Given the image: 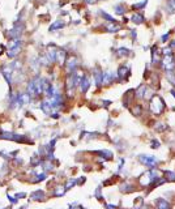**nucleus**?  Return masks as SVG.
<instances>
[{"label": "nucleus", "instance_id": "6e6552de", "mask_svg": "<svg viewBox=\"0 0 175 209\" xmlns=\"http://www.w3.org/2000/svg\"><path fill=\"white\" fill-rule=\"evenodd\" d=\"M114 80V75L113 72L107 71L105 72V73H102V84H105V85H108V84H111Z\"/></svg>", "mask_w": 175, "mask_h": 209}, {"label": "nucleus", "instance_id": "ea45409f", "mask_svg": "<svg viewBox=\"0 0 175 209\" xmlns=\"http://www.w3.org/2000/svg\"><path fill=\"white\" fill-rule=\"evenodd\" d=\"M167 37H169V34H165L164 37H162V41H166V39H167Z\"/></svg>", "mask_w": 175, "mask_h": 209}, {"label": "nucleus", "instance_id": "f3484780", "mask_svg": "<svg viewBox=\"0 0 175 209\" xmlns=\"http://www.w3.org/2000/svg\"><path fill=\"white\" fill-rule=\"evenodd\" d=\"M67 67H68L69 71H73V69L77 67V59L76 57H71V59L67 62Z\"/></svg>", "mask_w": 175, "mask_h": 209}, {"label": "nucleus", "instance_id": "4c0bfd02", "mask_svg": "<svg viewBox=\"0 0 175 209\" xmlns=\"http://www.w3.org/2000/svg\"><path fill=\"white\" fill-rule=\"evenodd\" d=\"M16 198H17V199H19V198H25V193H17Z\"/></svg>", "mask_w": 175, "mask_h": 209}, {"label": "nucleus", "instance_id": "f03ea898", "mask_svg": "<svg viewBox=\"0 0 175 209\" xmlns=\"http://www.w3.org/2000/svg\"><path fill=\"white\" fill-rule=\"evenodd\" d=\"M162 67L166 72H170L174 71L175 68V59L173 56V54H166L164 56V60H162Z\"/></svg>", "mask_w": 175, "mask_h": 209}, {"label": "nucleus", "instance_id": "f8f14e48", "mask_svg": "<svg viewBox=\"0 0 175 209\" xmlns=\"http://www.w3.org/2000/svg\"><path fill=\"white\" fill-rule=\"evenodd\" d=\"M67 60V52L64 50H58V55H56V62H59L60 64H64Z\"/></svg>", "mask_w": 175, "mask_h": 209}, {"label": "nucleus", "instance_id": "f704fd0d", "mask_svg": "<svg viewBox=\"0 0 175 209\" xmlns=\"http://www.w3.org/2000/svg\"><path fill=\"white\" fill-rule=\"evenodd\" d=\"M8 199H9V201H11V203H17V200H19V199L16 198V196H14V198H12L11 195H8Z\"/></svg>", "mask_w": 175, "mask_h": 209}, {"label": "nucleus", "instance_id": "79ce46f5", "mask_svg": "<svg viewBox=\"0 0 175 209\" xmlns=\"http://www.w3.org/2000/svg\"><path fill=\"white\" fill-rule=\"evenodd\" d=\"M171 94L174 96V98H175V90H171Z\"/></svg>", "mask_w": 175, "mask_h": 209}, {"label": "nucleus", "instance_id": "9d476101", "mask_svg": "<svg viewBox=\"0 0 175 209\" xmlns=\"http://www.w3.org/2000/svg\"><path fill=\"white\" fill-rule=\"evenodd\" d=\"M41 108H42V111H43L44 114H51L52 113V106H51V103H50V101L47 99V101H43L41 103Z\"/></svg>", "mask_w": 175, "mask_h": 209}, {"label": "nucleus", "instance_id": "72a5a7b5", "mask_svg": "<svg viewBox=\"0 0 175 209\" xmlns=\"http://www.w3.org/2000/svg\"><path fill=\"white\" fill-rule=\"evenodd\" d=\"M39 162V157H38V154H34V156L32 157V163L34 165V163H38Z\"/></svg>", "mask_w": 175, "mask_h": 209}, {"label": "nucleus", "instance_id": "58836bf2", "mask_svg": "<svg viewBox=\"0 0 175 209\" xmlns=\"http://www.w3.org/2000/svg\"><path fill=\"white\" fill-rule=\"evenodd\" d=\"M95 195H97V196H101V188H98L97 191H95Z\"/></svg>", "mask_w": 175, "mask_h": 209}, {"label": "nucleus", "instance_id": "b1692460", "mask_svg": "<svg viewBox=\"0 0 175 209\" xmlns=\"http://www.w3.org/2000/svg\"><path fill=\"white\" fill-rule=\"evenodd\" d=\"M167 80L170 81L171 84L175 86V73H174V71H170V72H167Z\"/></svg>", "mask_w": 175, "mask_h": 209}, {"label": "nucleus", "instance_id": "2eb2a0df", "mask_svg": "<svg viewBox=\"0 0 175 209\" xmlns=\"http://www.w3.org/2000/svg\"><path fill=\"white\" fill-rule=\"evenodd\" d=\"M32 199H33V200H38V201L43 200V199H44L43 191H35V192H33V193H32Z\"/></svg>", "mask_w": 175, "mask_h": 209}, {"label": "nucleus", "instance_id": "39448f33", "mask_svg": "<svg viewBox=\"0 0 175 209\" xmlns=\"http://www.w3.org/2000/svg\"><path fill=\"white\" fill-rule=\"evenodd\" d=\"M1 73H3V76H4V78L7 80V83L9 84V85H12V76H13V69L11 68V67H3V69H1Z\"/></svg>", "mask_w": 175, "mask_h": 209}, {"label": "nucleus", "instance_id": "4be33fe9", "mask_svg": "<svg viewBox=\"0 0 175 209\" xmlns=\"http://www.w3.org/2000/svg\"><path fill=\"white\" fill-rule=\"evenodd\" d=\"M157 207H158V208H169V207H170V204H169L167 201H165V200L159 199L158 201H157Z\"/></svg>", "mask_w": 175, "mask_h": 209}, {"label": "nucleus", "instance_id": "c756f323", "mask_svg": "<svg viewBox=\"0 0 175 209\" xmlns=\"http://www.w3.org/2000/svg\"><path fill=\"white\" fill-rule=\"evenodd\" d=\"M101 154H103L105 158H113V153H111L110 150H102Z\"/></svg>", "mask_w": 175, "mask_h": 209}, {"label": "nucleus", "instance_id": "dca6fc26", "mask_svg": "<svg viewBox=\"0 0 175 209\" xmlns=\"http://www.w3.org/2000/svg\"><path fill=\"white\" fill-rule=\"evenodd\" d=\"M63 26H64V22H63L62 20H58L55 21V22L52 24V25L50 26V32H54V30H58V29H62Z\"/></svg>", "mask_w": 175, "mask_h": 209}, {"label": "nucleus", "instance_id": "f257e3e1", "mask_svg": "<svg viewBox=\"0 0 175 209\" xmlns=\"http://www.w3.org/2000/svg\"><path fill=\"white\" fill-rule=\"evenodd\" d=\"M165 108V102L159 96H154L150 101V110L154 114H161Z\"/></svg>", "mask_w": 175, "mask_h": 209}, {"label": "nucleus", "instance_id": "7c9ffc66", "mask_svg": "<svg viewBox=\"0 0 175 209\" xmlns=\"http://www.w3.org/2000/svg\"><path fill=\"white\" fill-rule=\"evenodd\" d=\"M11 68L14 69V71H16V69H20V68H21V63H20V62H13V63L11 64Z\"/></svg>", "mask_w": 175, "mask_h": 209}, {"label": "nucleus", "instance_id": "bb28decb", "mask_svg": "<svg viewBox=\"0 0 175 209\" xmlns=\"http://www.w3.org/2000/svg\"><path fill=\"white\" fill-rule=\"evenodd\" d=\"M167 8L170 12H175V0H167Z\"/></svg>", "mask_w": 175, "mask_h": 209}, {"label": "nucleus", "instance_id": "e433bc0d", "mask_svg": "<svg viewBox=\"0 0 175 209\" xmlns=\"http://www.w3.org/2000/svg\"><path fill=\"white\" fill-rule=\"evenodd\" d=\"M85 1L88 3V4H94V3L97 1V0H85Z\"/></svg>", "mask_w": 175, "mask_h": 209}, {"label": "nucleus", "instance_id": "aec40b11", "mask_svg": "<svg viewBox=\"0 0 175 209\" xmlns=\"http://www.w3.org/2000/svg\"><path fill=\"white\" fill-rule=\"evenodd\" d=\"M131 20L133 21L135 24H141V22H144V17L141 16V14H138V13H136V14H133V16L131 17Z\"/></svg>", "mask_w": 175, "mask_h": 209}, {"label": "nucleus", "instance_id": "393cba45", "mask_svg": "<svg viewBox=\"0 0 175 209\" xmlns=\"http://www.w3.org/2000/svg\"><path fill=\"white\" fill-rule=\"evenodd\" d=\"M32 69L33 71H38V67H39V59H37V57H35V59H32Z\"/></svg>", "mask_w": 175, "mask_h": 209}, {"label": "nucleus", "instance_id": "4468645a", "mask_svg": "<svg viewBox=\"0 0 175 209\" xmlns=\"http://www.w3.org/2000/svg\"><path fill=\"white\" fill-rule=\"evenodd\" d=\"M94 81H95V85H101L102 84V73H101V71H99V69H95L94 71Z\"/></svg>", "mask_w": 175, "mask_h": 209}, {"label": "nucleus", "instance_id": "423d86ee", "mask_svg": "<svg viewBox=\"0 0 175 209\" xmlns=\"http://www.w3.org/2000/svg\"><path fill=\"white\" fill-rule=\"evenodd\" d=\"M56 55H58V48L54 47V46H50L46 51V56L47 59L50 60V63L52 62H56Z\"/></svg>", "mask_w": 175, "mask_h": 209}, {"label": "nucleus", "instance_id": "0eeeda50", "mask_svg": "<svg viewBox=\"0 0 175 209\" xmlns=\"http://www.w3.org/2000/svg\"><path fill=\"white\" fill-rule=\"evenodd\" d=\"M22 30H24V25L22 24H17L14 25V28L9 30V37L12 38H19L21 34H22Z\"/></svg>", "mask_w": 175, "mask_h": 209}, {"label": "nucleus", "instance_id": "412c9836", "mask_svg": "<svg viewBox=\"0 0 175 209\" xmlns=\"http://www.w3.org/2000/svg\"><path fill=\"white\" fill-rule=\"evenodd\" d=\"M145 93H146V86H145V85H141V86L136 90V96H137V97H141V98L145 96Z\"/></svg>", "mask_w": 175, "mask_h": 209}, {"label": "nucleus", "instance_id": "2f4dec72", "mask_svg": "<svg viewBox=\"0 0 175 209\" xmlns=\"http://www.w3.org/2000/svg\"><path fill=\"white\" fill-rule=\"evenodd\" d=\"M77 183V179H72V180H69L67 184H65V190H68V188H71L73 184H76Z\"/></svg>", "mask_w": 175, "mask_h": 209}, {"label": "nucleus", "instance_id": "7ed1b4c3", "mask_svg": "<svg viewBox=\"0 0 175 209\" xmlns=\"http://www.w3.org/2000/svg\"><path fill=\"white\" fill-rule=\"evenodd\" d=\"M138 161L141 163H144V165L149 166V167H154L157 165V158L153 156H146V154H141V156H138Z\"/></svg>", "mask_w": 175, "mask_h": 209}, {"label": "nucleus", "instance_id": "9b49d317", "mask_svg": "<svg viewBox=\"0 0 175 209\" xmlns=\"http://www.w3.org/2000/svg\"><path fill=\"white\" fill-rule=\"evenodd\" d=\"M21 51V45H17V46H13V47H9V50H8V56L9 57H14L17 56L20 54Z\"/></svg>", "mask_w": 175, "mask_h": 209}, {"label": "nucleus", "instance_id": "5701e85b", "mask_svg": "<svg viewBox=\"0 0 175 209\" xmlns=\"http://www.w3.org/2000/svg\"><path fill=\"white\" fill-rule=\"evenodd\" d=\"M64 192H65V187H63V186L56 187V190H55V195L56 196H63V195H64Z\"/></svg>", "mask_w": 175, "mask_h": 209}, {"label": "nucleus", "instance_id": "ddd939ff", "mask_svg": "<svg viewBox=\"0 0 175 209\" xmlns=\"http://www.w3.org/2000/svg\"><path fill=\"white\" fill-rule=\"evenodd\" d=\"M80 88H81V92L82 93H86L88 89L90 88V80L86 76H84L82 81H81V84H80Z\"/></svg>", "mask_w": 175, "mask_h": 209}, {"label": "nucleus", "instance_id": "a211bd4d", "mask_svg": "<svg viewBox=\"0 0 175 209\" xmlns=\"http://www.w3.org/2000/svg\"><path fill=\"white\" fill-rule=\"evenodd\" d=\"M106 29H107V32H110V33H115V32H118V30L120 29V26L118 25V24H115V22H110L106 26Z\"/></svg>", "mask_w": 175, "mask_h": 209}, {"label": "nucleus", "instance_id": "cd10ccee", "mask_svg": "<svg viewBox=\"0 0 175 209\" xmlns=\"http://www.w3.org/2000/svg\"><path fill=\"white\" fill-rule=\"evenodd\" d=\"M99 13H101L102 16H103L105 19H106V20H108V21H110V22H115V20H114V17H113V16H110V14H107L106 12L101 11V12H99Z\"/></svg>", "mask_w": 175, "mask_h": 209}, {"label": "nucleus", "instance_id": "a19ab883", "mask_svg": "<svg viewBox=\"0 0 175 209\" xmlns=\"http://www.w3.org/2000/svg\"><path fill=\"white\" fill-rule=\"evenodd\" d=\"M170 47H175V41H174V43H170Z\"/></svg>", "mask_w": 175, "mask_h": 209}, {"label": "nucleus", "instance_id": "20e7f679", "mask_svg": "<svg viewBox=\"0 0 175 209\" xmlns=\"http://www.w3.org/2000/svg\"><path fill=\"white\" fill-rule=\"evenodd\" d=\"M0 137L5 139V140H12V141H17V143H22L25 139H24V136L21 135H16V133H11V132H1L0 133Z\"/></svg>", "mask_w": 175, "mask_h": 209}, {"label": "nucleus", "instance_id": "a878e982", "mask_svg": "<svg viewBox=\"0 0 175 209\" xmlns=\"http://www.w3.org/2000/svg\"><path fill=\"white\" fill-rule=\"evenodd\" d=\"M115 13L116 14H124L126 13V8L123 5H116L115 7Z\"/></svg>", "mask_w": 175, "mask_h": 209}, {"label": "nucleus", "instance_id": "1a4fd4ad", "mask_svg": "<svg viewBox=\"0 0 175 209\" xmlns=\"http://www.w3.org/2000/svg\"><path fill=\"white\" fill-rule=\"evenodd\" d=\"M128 75H129V69L127 67L123 65L118 69V77H119V80H126L128 77Z\"/></svg>", "mask_w": 175, "mask_h": 209}, {"label": "nucleus", "instance_id": "473e14b6", "mask_svg": "<svg viewBox=\"0 0 175 209\" xmlns=\"http://www.w3.org/2000/svg\"><path fill=\"white\" fill-rule=\"evenodd\" d=\"M145 4H146V0H144L143 3H137V4H135L133 8H135V9H137V8H143V7H145Z\"/></svg>", "mask_w": 175, "mask_h": 209}, {"label": "nucleus", "instance_id": "6ab92c4d", "mask_svg": "<svg viewBox=\"0 0 175 209\" xmlns=\"http://www.w3.org/2000/svg\"><path fill=\"white\" fill-rule=\"evenodd\" d=\"M129 54H131V51H129L128 48H124V47L118 48V55L119 56H128Z\"/></svg>", "mask_w": 175, "mask_h": 209}, {"label": "nucleus", "instance_id": "c9c22d12", "mask_svg": "<svg viewBox=\"0 0 175 209\" xmlns=\"http://www.w3.org/2000/svg\"><path fill=\"white\" fill-rule=\"evenodd\" d=\"M158 145H159L158 141H156V140L152 141V148H154V149H156V148H158Z\"/></svg>", "mask_w": 175, "mask_h": 209}, {"label": "nucleus", "instance_id": "c85d7f7f", "mask_svg": "<svg viewBox=\"0 0 175 209\" xmlns=\"http://www.w3.org/2000/svg\"><path fill=\"white\" fill-rule=\"evenodd\" d=\"M165 175L167 177L169 180L175 182V172H173V171H165Z\"/></svg>", "mask_w": 175, "mask_h": 209}]
</instances>
